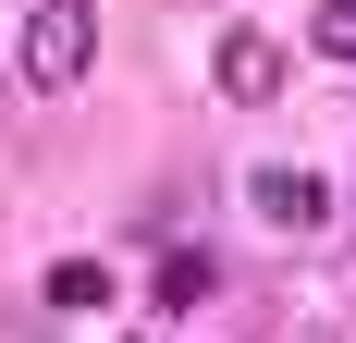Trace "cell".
Listing matches in <instances>:
<instances>
[{
  "label": "cell",
  "instance_id": "cell-1",
  "mask_svg": "<svg viewBox=\"0 0 356 343\" xmlns=\"http://www.w3.org/2000/svg\"><path fill=\"white\" fill-rule=\"evenodd\" d=\"M86 62H99V12H86V0H49V12H25V86H37V99H62Z\"/></svg>",
  "mask_w": 356,
  "mask_h": 343
},
{
  "label": "cell",
  "instance_id": "cell-2",
  "mask_svg": "<svg viewBox=\"0 0 356 343\" xmlns=\"http://www.w3.org/2000/svg\"><path fill=\"white\" fill-rule=\"evenodd\" d=\"M209 86H221V99H283V49H270V37H258V25H234V37H221V49H209Z\"/></svg>",
  "mask_w": 356,
  "mask_h": 343
},
{
  "label": "cell",
  "instance_id": "cell-3",
  "mask_svg": "<svg viewBox=\"0 0 356 343\" xmlns=\"http://www.w3.org/2000/svg\"><path fill=\"white\" fill-rule=\"evenodd\" d=\"M246 196H258V221H283V233H320V221H332V184H320V172H295V160H270Z\"/></svg>",
  "mask_w": 356,
  "mask_h": 343
},
{
  "label": "cell",
  "instance_id": "cell-4",
  "mask_svg": "<svg viewBox=\"0 0 356 343\" xmlns=\"http://www.w3.org/2000/svg\"><path fill=\"white\" fill-rule=\"evenodd\" d=\"M49 307H74V319L111 307V270H99V258H62V270H49Z\"/></svg>",
  "mask_w": 356,
  "mask_h": 343
},
{
  "label": "cell",
  "instance_id": "cell-5",
  "mask_svg": "<svg viewBox=\"0 0 356 343\" xmlns=\"http://www.w3.org/2000/svg\"><path fill=\"white\" fill-rule=\"evenodd\" d=\"M209 282H221L209 258H197V245H172V258H160V307H197V294H209Z\"/></svg>",
  "mask_w": 356,
  "mask_h": 343
},
{
  "label": "cell",
  "instance_id": "cell-6",
  "mask_svg": "<svg viewBox=\"0 0 356 343\" xmlns=\"http://www.w3.org/2000/svg\"><path fill=\"white\" fill-rule=\"evenodd\" d=\"M307 49H320V62H356V0H320V25H307Z\"/></svg>",
  "mask_w": 356,
  "mask_h": 343
},
{
  "label": "cell",
  "instance_id": "cell-7",
  "mask_svg": "<svg viewBox=\"0 0 356 343\" xmlns=\"http://www.w3.org/2000/svg\"><path fill=\"white\" fill-rule=\"evenodd\" d=\"M136 343H147V331H136Z\"/></svg>",
  "mask_w": 356,
  "mask_h": 343
}]
</instances>
